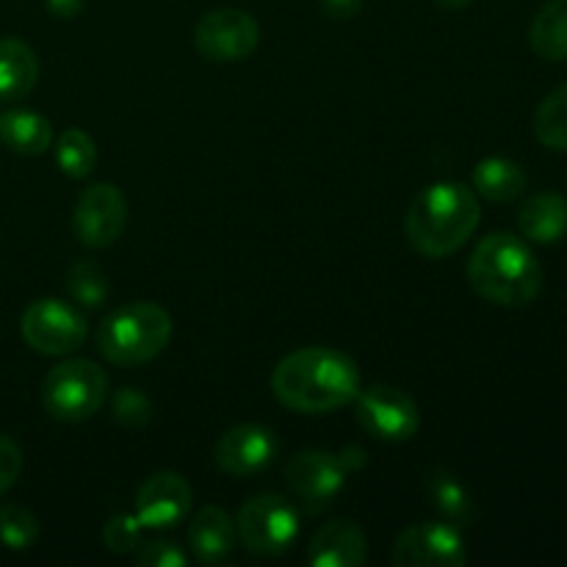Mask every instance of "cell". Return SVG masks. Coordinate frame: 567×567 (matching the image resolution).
I'll return each instance as SVG.
<instances>
[{
    "label": "cell",
    "mask_w": 567,
    "mask_h": 567,
    "mask_svg": "<svg viewBox=\"0 0 567 567\" xmlns=\"http://www.w3.org/2000/svg\"><path fill=\"white\" fill-rule=\"evenodd\" d=\"M39 520L22 504H0V543L9 551H25L37 543Z\"/></svg>",
    "instance_id": "cell-26"
},
{
    "label": "cell",
    "mask_w": 567,
    "mask_h": 567,
    "mask_svg": "<svg viewBox=\"0 0 567 567\" xmlns=\"http://www.w3.org/2000/svg\"><path fill=\"white\" fill-rule=\"evenodd\" d=\"M529 44L540 59L567 61V0H548L535 14Z\"/></svg>",
    "instance_id": "cell-21"
},
{
    "label": "cell",
    "mask_w": 567,
    "mask_h": 567,
    "mask_svg": "<svg viewBox=\"0 0 567 567\" xmlns=\"http://www.w3.org/2000/svg\"><path fill=\"white\" fill-rule=\"evenodd\" d=\"M127 199L114 183H97L81 194L72 214V227L83 247H111L125 233Z\"/></svg>",
    "instance_id": "cell-12"
},
{
    "label": "cell",
    "mask_w": 567,
    "mask_h": 567,
    "mask_svg": "<svg viewBox=\"0 0 567 567\" xmlns=\"http://www.w3.org/2000/svg\"><path fill=\"white\" fill-rule=\"evenodd\" d=\"M83 6H86V0H48L50 14L59 17V20H72Z\"/></svg>",
    "instance_id": "cell-32"
},
{
    "label": "cell",
    "mask_w": 567,
    "mask_h": 567,
    "mask_svg": "<svg viewBox=\"0 0 567 567\" xmlns=\"http://www.w3.org/2000/svg\"><path fill=\"white\" fill-rule=\"evenodd\" d=\"M271 393L293 413H336L358 399L360 371L354 360L338 349L308 347L277 363Z\"/></svg>",
    "instance_id": "cell-1"
},
{
    "label": "cell",
    "mask_w": 567,
    "mask_h": 567,
    "mask_svg": "<svg viewBox=\"0 0 567 567\" xmlns=\"http://www.w3.org/2000/svg\"><path fill=\"white\" fill-rule=\"evenodd\" d=\"M172 316L155 302H131L111 310L97 332V349L109 363L133 369L158 358L172 341Z\"/></svg>",
    "instance_id": "cell-4"
},
{
    "label": "cell",
    "mask_w": 567,
    "mask_h": 567,
    "mask_svg": "<svg viewBox=\"0 0 567 567\" xmlns=\"http://www.w3.org/2000/svg\"><path fill=\"white\" fill-rule=\"evenodd\" d=\"M391 563L396 567H463L468 554L457 526L446 520H424L399 535Z\"/></svg>",
    "instance_id": "cell-11"
},
{
    "label": "cell",
    "mask_w": 567,
    "mask_h": 567,
    "mask_svg": "<svg viewBox=\"0 0 567 567\" xmlns=\"http://www.w3.org/2000/svg\"><path fill=\"white\" fill-rule=\"evenodd\" d=\"M142 532L144 526L136 515H114V518L103 526V546L109 548L111 554L136 551L138 543H142Z\"/></svg>",
    "instance_id": "cell-28"
},
{
    "label": "cell",
    "mask_w": 567,
    "mask_h": 567,
    "mask_svg": "<svg viewBox=\"0 0 567 567\" xmlns=\"http://www.w3.org/2000/svg\"><path fill=\"white\" fill-rule=\"evenodd\" d=\"M430 502L437 513L443 515V520L457 529L474 524V498L465 491L463 482H457L449 474H432L430 476Z\"/></svg>",
    "instance_id": "cell-22"
},
{
    "label": "cell",
    "mask_w": 567,
    "mask_h": 567,
    "mask_svg": "<svg viewBox=\"0 0 567 567\" xmlns=\"http://www.w3.org/2000/svg\"><path fill=\"white\" fill-rule=\"evenodd\" d=\"M194 491L177 471H158L147 476L136 493V518L144 529H169L192 513Z\"/></svg>",
    "instance_id": "cell-13"
},
{
    "label": "cell",
    "mask_w": 567,
    "mask_h": 567,
    "mask_svg": "<svg viewBox=\"0 0 567 567\" xmlns=\"http://www.w3.org/2000/svg\"><path fill=\"white\" fill-rule=\"evenodd\" d=\"M518 230L526 241L557 244L567 236V199L554 192H540L518 210Z\"/></svg>",
    "instance_id": "cell-17"
},
{
    "label": "cell",
    "mask_w": 567,
    "mask_h": 567,
    "mask_svg": "<svg viewBox=\"0 0 567 567\" xmlns=\"http://www.w3.org/2000/svg\"><path fill=\"white\" fill-rule=\"evenodd\" d=\"M349 465L330 452H299L286 463V482L291 496L308 515H319L343 491Z\"/></svg>",
    "instance_id": "cell-8"
},
{
    "label": "cell",
    "mask_w": 567,
    "mask_h": 567,
    "mask_svg": "<svg viewBox=\"0 0 567 567\" xmlns=\"http://www.w3.org/2000/svg\"><path fill=\"white\" fill-rule=\"evenodd\" d=\"M297 535V507L277 493H260L238 509L236 537L247 551L260 554V557H277L293 546Z\"/></svg>",
    "instance_id": "cell-6"
},
{
    "label": "cell",
    "mask_w": 567,
    "mask_h": 567,
    "mask_svg": "<svg viewBox=\"0 0 567 567\" xmlns=\"http://www.w3.org/2000/svg\"><path fill=\"white\" fill-rule=\"evenodd\" d=\"M55 164L72 181H83L97 166V144L81 127H66L55 142Z\"/></svg>",
    "instance_id": "cell-23"
},
{
    "label": "cell",
    "mask_w": 567,
    "mask_h": 567,
    "mask_svg": "<svg viewBox=\"0 0 567 567\" xmlns=\"http://www.w3.org/2000/svg\"><path fill=\"white\" fill-rule=\"evenodd\" d=\"M20 471H22L20 446H17L9 435H3V432H0V496L14 487Z\"/></svg>",
    "instance_id": "cell-30"
},
{
    "label": "cell",
    "mask_w": 567,
    "mask_h": 567,
    "mask_svg": "<svg viewBox=\"0 0 567 567\" xmlns=\"http://www.w3.org/2000/svg\"><path fill=\"white\" fill-rule=\"evenodd\" d=\"M136 563L144 567H183L188 563V554L172 540H150L138 543Z\"/></svg>",
    "instance_id": "cell-29"
},
{
    "label": "cell",
    "mask_w": 567,
    "mask_h": 567,
    "mask_svg": "<svg viewBox=\"0 0 567 567\" xmlns=\"http://www.w3.org/2000/svg\"><path fill=\"white\" fill-rule=\"evenodd\" d=\"M39 81V59L22 39H0V100H22Z\"/></svg>",
    "instance_id": "cell-18"
},
{
    "label": "cell",
    "mask_w": 567,
    "mask_h": 567,
    "mask_svg": "<svg viewBox=\"0 0 567 567\" xmlns=\"http://www.w3.org/2000/svg\"><path fill=\"white\" fill-rule=\"evenodd\" d=\"M358 421L369 435L385 443H404L419 432L421 415L419 404L404 391L393 385L360 388L358 393Z\"/></svg>",
    "instance_id": "cell-10"
},
{
    "label": "cell",
    "mask_w": 567,
    "mask_h": 567,
    "mask_svg": "<svg viewBox=\"0 0 567 567\" xmlns=\"http://www.w3.org/2000/svg\"><path fill=\"white\" fill-rule=\"evenodd\" d=\"M22 341L39 354L64 358L75 354L86 341V321L83 313L61 299H37L25 308L20 319Z\"/></svg>",
    "instance_id": "cell-7"
},
{
    "label": "cell",
    "mask_w": 567,
    "mask_h": 567,
    "mask_svg": "<svg viewBox=\"0 0 567 567\" xmlns=\"http://www.w3.org/2000/svg\"><path fill=\"white\" fill-rule=\"evenodd\" d=\"M188 546L199 563H221L236 546V520L221 507H203L188 526Z\"/></svg>",
    "instance_id": "cell-16"
},
{
    "label": "cell",
    "mask_w": 567,
    "mask_h": 567,
    "mask_svg": "<svg viewBox=\"0 0 567 567\" xmlns=\"http://www.w3.org/2000/svg\"><path fill=\"white\" fill-rule=\"evenodd\" d=\"M0 142L20 155H42L53 144V125L37 111H3Z\"/></svg>",
    "instance_id": "cell-19"
},
{
    "label": "cell",
    "mask_w": 567,
    "mask_h": 567,
    "mask_svg": "<svg viewBox=\"0 0 567 567\" xmlns=\"http://www.w3.org/2000/svg\"><path fill=\"white\" fill-rule=\"evenodd\" d=\"M482 208L476 192L463 183H432L410 203L404 233L410 247L424 258H449L465 247L480 227Z\"/></svg>",
    "instance_id": "cell-2"
},
{
    "label": "cell",
    "mask_w": 567,
    "mask_h": 567,
    "mask_svg": "<svg viewBox=\"0 0 567 567\" xmlns=\"http://www.w3.org/2000/svg\"><path fill=\"white\" fill-rule=\"evenodd\" d=\"M324 11L336 20H352L360 9H363V0H321Z\"/></svg>",
    "instance_id": "cell-31"
},
{
    "label": "cell",
    "mask_w": 567,
    "mask_h": 567,
    "mask_svg": "<svg viewBox=\"0 0 567 567\" xmlns=\"http://www.w3.org/2000/svg\"><path fill=\"white\" fill-rule=\"evenodd\" d=\"M260 25L241 9H214L199 17L194 28V48L216 64L244 61L258 50Z\"/></svg>",
    "instance_id": "cell-9"
},
{
    "label": "cell",
    "mask_w": 567,
    "mask_h": 567,
    "mask_svg": "<svg viewBox=\"0 0 567 567\" xmlns=\"http://www.w3.org/2000/svg\"><path fill=\"white\" fill-rule=\"evenodd\" d=\"M369 557L365 535L349 518H336L310 537L308 563L313 567H360Z\"/></svg>",
    "instance_id": "cell-15"
},
{
    "label": "cell",
    "mask_w": 567,
    "mask_h": 567,
    "mask_svg": "<svg viewBox=\"0 0 567 567\" xmlns=\"http://www.w3.org/2000/svg\"><path fill=\"white\" fill-rule=\"evenodd\" d=\"M66 291L81 308H100L109 299V277L94 260H78L66 269Z\"/></svg>",
    "instance_id": "cell-25"
},
{
    "label": "cell",
    "mask_w": 567,
    "mask_h": 567,
    "mask_svg": "<svg viewBox=\"0 0 567 567\" xmlns=\"http://www.w3.org/2000/svg\"><path fill=\"white\" fill-rule=\"evenodd\" d=\"M109 396V374L97 363L72 358L48 371L42 382V404L50 419L81 424L92 419Z\"/></svg>",
    "instance_id": "cell-5"
},
{
    "label": "cell",
    "mask_w": 567,
    "mask_h": 567,
    "mask_svg": "<svg viewBox=\"0 0 567 567\" xmlns=\"http://www.w3.org/2000/svg\"><path fill=\"white\" fill-rule=\"evenodd\" d=\"M474 192L487 203H515L526 192V172L509 158H485L474 169Z\"/></svg>",
    "instance_id": "cell-20"
},
{
    "label": "cell",
    "mask_w": 567,
    "mask_h": 567,
    "mask_svg": "<svg viewBox=\"0 0 567 567\" xmlns=\"http://www.w3.org/2000/svg\"><path fill=\"white\" fill-rule=\"evenodd\" d=\"M468 280L487 302L524 308L540 293L543 266L524 238L513 233H491L471 255Z\"/></svg>",
    "instance_id": "cell-3"
},
{
    "label": "cell",
    "mask_w": 567,
    "mask_h": 567,
    "mask_svg": "<svg viewBox=\"0 0 567 567\" xmlns=\"http://www.w3.org/2000/svg\"><path fill=\"white\" fill-rule=\"evenodd\" d=\"M277 435L264 424H236L216 441L214 460L225 474L252 476L277 457Z\"/></svg>",
    "instance_id": "cell-14"
},
{
    "label": "cell",
    "mask_w": 567,
    "mask_h": 567,
    "mask_svg": "<svg viewBox=\"0 0 567 567\" xmlns=\"http://www.w3.org/2000/svg\"><path fill=\"white\" fill-rule=\"evenodd\" d=\"M537 142L554 153H567V83L554 89L535 111Z\"/></svg>",
    "instance_id": "cell-24"
},
{
    "label": "cell",
    "mask_w": 567,
    "mask_h": 567,
    "mask_svg": "<svg viewBox=\"0 0 567 567\" xmlns=\"http://www.w3.org/2000/svg\"><path fill=\"white\" fill-rule=\"evenodd\" d=\"M441 9H465V6L471 3V0H435Z\"/></svg>",
    "instance_id": "cell-33"
},
{
    "label": "cell",
    "mask_w": 567,
    "mask_h": 567,
    "mask_svg": "<svg viewBox=\"0 0 567 567\" xmlns=\"http://www.w3.org/2000/svg\"><path fill=\"white\" fill-rule=\"evenodd\" d=\"M111 413L127 430H142L153 419V402L144 396L138 388H122L114 399H111Z\"/></svg>",
    "instance_id": "cell-27"
}]
</instances>
